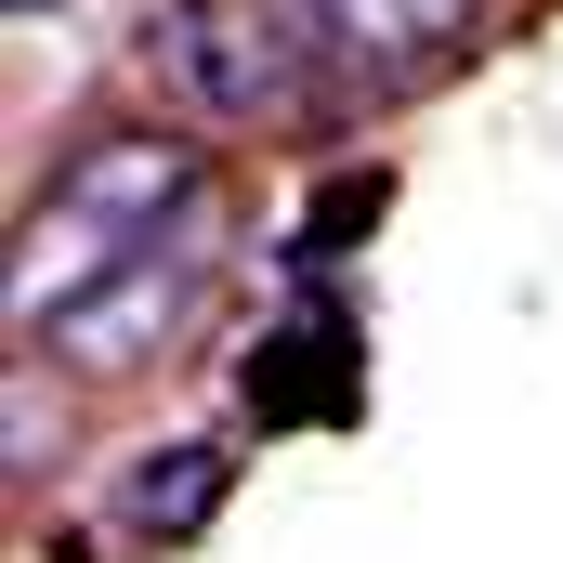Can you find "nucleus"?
<instances>
[{"instance_id":"f257e3e1","label":"nucleus","mask_w":563,"mask_h":563,"mask_svg":"<svg viewBox=\"0 0 563 563\" xmlns=\"http://www.w3.org/2000/svg\"><path fill=\"white\" fill-rule=\"evenodd\" d=\"M184 210H197V157L184 144L119 132V144H92V157H66L40 184L26 236H13V328H66L92 288H119L132 263H157L184 236Z\"/></svg>"},{"instance_id":"f03ea898","label":"nucleus","mask_w":563,"mask_h":563,"mask_svg":"<svg viewBox=\"0 0 563 563\" xmlns=\"http://www.w3.org/2000/svg\"><path fill=\"white\" fill-rule=\"evenodd\" d=\"M144 66H157L197 119H288V106L314 92V66H301V40H288L276 0H170V13L144 26Z\"/></svg>"},{"instance_id":"7ed1b4c3","label":"nucleus","mask_w":563,"mask_h":563,"mask_svg":"<svg viewBox=\"0 0 563 563\" xmlns=\"http://www.w3.org/2000/svg\"><path fill=\"white\" fill-rule=\"evenodd\" d=\"M276 13L314 66V92H407L472 40L485 0H276Z\"/></svg>"},{"instance_id":"20e7f679","label":"nucleus","mask_w":563,"mask_h":563,"mask_svg":"<svg viewBox=\"0 0 563 563\" xmlns=\"http://www.w3.org/2000/svg\"><path fill=\"white\" fill-rule=\"evenodd\" d=\"M184 328H197V250L170 236L157 263H132L119 288H92V301L53 328V354H66L79 380H132V367H157V354L184 341Z\"/></svg>"},{"instance_id":"39448f33","label":"nucleus","mask_w":563,"mask_h":563,"mask_svg":"<svg viewBox=\"0 0 563 563\" xmlns=\"http://www.w3.org/2000/svg\"><path fill=\"white\" fill-rule=\"evenodd\" d=\"M354 394H367V341L341 314H288L250 354V420H354Z\"/></svg>"},{"instance_id":"423d86ee","label":"nucleus","mask_w":563,"mask_h":563,"mask_svg":"<svg viewBox=\"0 0 563 563\" xmlns=\"http://www.w3.org/2000/svg\"><path fill=\"white\" fill-rule=\"evenodd\" d=\"M223 485H236V459L223 445H157L119 472V525H132L144 551H170V538H197L210 511H223Z\"/></svg>"},{"instance_id":"0eeeda50","label":"nucleus","mask_w":563,"mask_h":563,"mask_svg":"<svg viewBox=\"0 0 563 563\" xmlns=\"http://www.w3.org/2000/svg\"><path fill=\"white\" fill-rule=\"evenodd\" d=\"M380 197H394L380 170H367V184H328V210L301 223V250H341V236H367V223H380Z\"/></svg>"}]
</instances>
